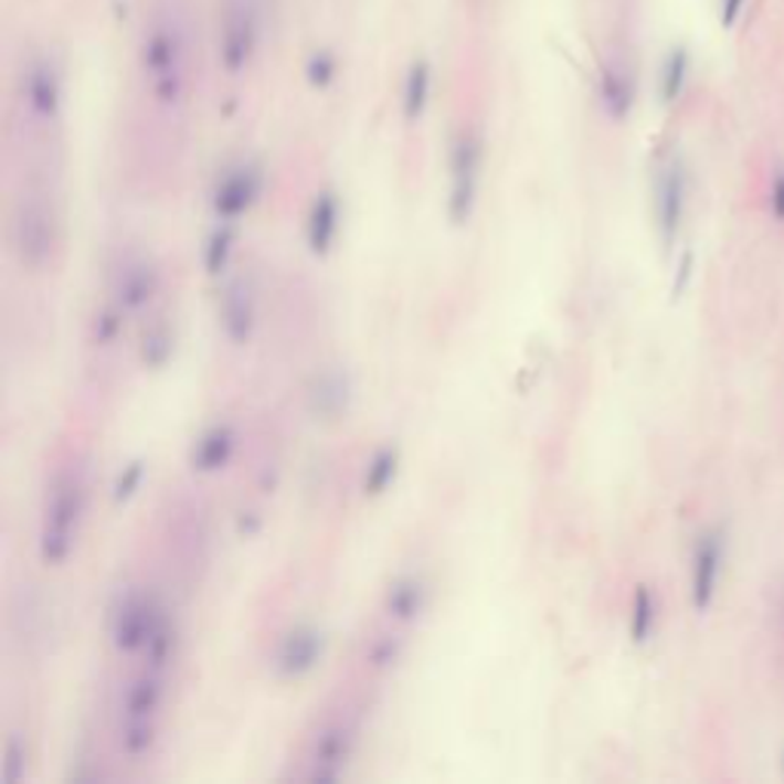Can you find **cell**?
Masks as SVG:
<instances>
[{"label": "cell", "mask_w": 784, "mask_h": 784, "mask_svg": "<svg viewBox=\"0 0 784 784\" xmlns=\"http://www.w3.org/2000/svg\"><path fill=\"white\" fill-rule=\"evenodd\" d=\"M22 95H25L31 117L46 123L59 117V110H62V77H59V68H55L53 62L38 59V62L28 65Z\"/></svg>", "instance_id": "obj_16"}, {"label": "cell", "mask_w": 784, "mask_h": 784, "mask_svg": "<svg viewBox=\"0 0 784 784\" xmlns=\"http://www.w3.org/2000/svg\"><path fill=\"white\" fill-rule=\"evenodd\" d=\"M656 619H659V604H656L653 589L649 585H637L635 597H632V623H628L632 640L635 644H647L653 632H656Z\"/></svg>", "instance_id": "obj_27"}, {"label": "cell", "mask_w": 784, "mask_h": 784, "mask_svg": "<svg viewBox=\"0 0 784 784\" xmlns=\"http://www.w3.org/2000/svg\"><path fill=\"white\" fill-rule=\"evenodd\" d=\"M160 613L162 607L157 597L145 595V592H126L110 613V644H114V649L123 656L141 653Z\"/></svg>", "instance_id": "obj_7"}, {"label": "cell", "mask_w": 784, "mask_h": 784, "mask_svg": "<svg viewBox=\"0 0 784 784\" xmlns=\"http://www.w3.org/2000/svg\"><path fill=\"white\" fill-rule=\"evenodd\" d=\"M402 656H405V637L399 632V625H390V628H383L368 640L365 665L378 675L392 671L395 665L402 663Z\"/></svg>", "instance_id": "obj_22"}, {"label": "cell", "mask_w": 784, "mask_h": 784, "mask_svg": "<svg viewBox=\"0 0 784 784\" xmlns=\"http://www.w3.org/2000/svg\"><path fill=\"white\" fill-rule=\"evenodd\" d=\"M352 751H356V727L350 720H328L310 742L307 778L310 782H338L350 766Z\"/></svg>", "instance_id": "obj_9"}, {"label": "cell", "mask_w": 784, "mask_h": 784, "mask_svg": "<svg viewBox=\"0 0 784 784\" xmlns=\"http://www.w3.org/2000/svg\"><path fill=\"white\" fill-rule=\"evenodd\" d=\"M399 463H402L399 447L395 445L380 447L378 454H374L365 466V478H362V490H365V497H380V494L390 490L392 481H395V475H399Z\"/></svg>", "instance_id": "obj_23"}, {"label": "cell", "mask_w": 784, "mask_h": 784, "mask_svg": "<svg viewBox=\"0 0 784 784\" xmlns=\"http://www.w3.org/2000/svg\"><path fill=\"white\" fill-rule=\"evenodd\" d=\"M59 243V221L46 200L22 197L13 209V252L28 271H41Z\"/></svg>", "instance_id": "obj_3"}, {"label": "cell", "mask_w": 784, "mask_h": 784, "mask_svg": "<svg viewBox=\"0 0 784 784\" xmlns=\"http://www.w3.org/2000/svg\"><path fill=\"white\" fill-rule=\"evenodd\" d=\"M601 102L613 120H625L635 108V77L619 62H607L601 71Z\"/></svg>", "instance_id": "obj_20"}, {"label": "cell", "mask_w": 784, "mask_h": 784, "mask_svg": "<svg viewBox=\"0 0 784 784\" xmlns=\"http://www.w3.org/2000/svg\"><path fill=\"white\" fill-rule=\"evenodd\" d=\"M304 74H307V83H310L312 89H328L335 83V77H338V59L328 50H316L307 59V71Z\"/></svg>", "instance_id": "obj_30"}, {"label": "cell", "mask_w": 784, "mask_h": 784, "mask_svg": "<svg viewBox=\"0 0 784 784\" xmlns=\"http://www.w3.org/2000/svg\"><path fill=\"white\" fill-rule=\"evenodd\" d=\"M261 19L255 0H224L218 22V59L227 74H243L257 50Z\"/></svg>", "instance_id": "obj_4"}, {"label": "cell", "mask_w": 784, "mask_h": 784, "mask_svg": "<svg viewBox=\"0 0 784 784\" xmlns=\"http://www.w3.org/2000/svg\"><path fill=\"white\" fill-rule=\"evenodd\" d=\"M123 319H126V310H123L120 304H105L102 310L95 312L93 319V340L98 343V347H110L114 340H117V335H120L123 328Z\"/></svg>", "instance_id": "obj_29"}, {"label": "cell", "mask_w": 784, "mask_h": 784, "mask_svg": "<svg viewBox=\"0 0 784 784\" xmlns=\"http://www.w3.org/2000/svg\"><path fill=\"white\" fill-rule=\"evenodd\" d=\"M352 402V378L347 368L328 365L316 371V378L307 386V407L316 420H340L350 411Z\"/></svg>", "instance_id": "obj_13"}, {"label": "cell", "mask_w": 784, "mask_h": 784, "mask_svg": "<svg viewBox=\"0 0 784 784\" xmlns=\"http://www.w3.org/2000/svg\"><path fill=\"white\" fill-rule=\"evenodd\" d=\"M257 193H261V172L255 166H233L224 172V178L218 181L215 193H212V209H215L218 221H236L243 218L252 205H255Z\"/></svg>", "instance_id": "obj_14"}, {"label": "cell", "mask_w": 784, "mask_h": 784, "mask_svg": "<svg viewBox=\"0 0 784 784\" xmlns=\"http://www.w3.org/2000/svg\"><path fill=\"white\" fill-rule=\"evenodd\" d=\"M28 772V744L22 735H10L3 748V782L19 784Z\"/></svg>", "instance_id": "obj_31"}, {"label": "cell", "mask_w": 784, "mask_h": 784, "mask_svg": "<svg viewBox=\"0 0 784 784\" xmlns=\"http://www.w3.org/2000/svg\"><path fill=\"white\" fill-rule=\"evenodd\" d=\"M157 292H160V271L153 267V261H148V257L133 255L126 257L120 264V271L114 273L110 300L120 304L126 312H138L157 298Z\"/></svg>", "instance_id": "obj_12"}, {"label": "cell", "mask_w": 784, "mask_h": 784, "mask_svg": "<svg viewBox=\"0 0 784 784\" xmlns=\"http://www.w3.org/2000/svg\"><path fill=\"white\" fill-rule=\"evenodd\" d=\"M325 656V635L316 625H295L283 635L273 653V671L283 680H298L307 677L322 663Z\"/></svg>", "instance_id": "obj_11"}, {"label": "cell", "mask_w": 784, "mask_h": 784, "mask_svg": "<svg viewBox=\"0 0 784 784\" xmlns=\"http://www.w3.org/2000/svg\"><path fill=\"white\" fill-rule=\"evenodd\" d=\"M426 604H430V589H426V580L417 573L395 576L390 582V589L383 592V616H386V623L399 625V628L417 623Z\"/></svg>", "instance_id": "obj_17"}, {"label": "cell", "mask_w": 784, "mask_h": 784, "mask_svg": "<svg viewBox=\"0 0 784 784\" xmlns=\"http://www.w3.org/2000/svg\"><path fill=\"white\" fill-rule=\"evenodd\" d=\"M692 267H696V255H692V252H684L680 264H677L675 285H671V295H675V298H680V295L687 292V285H690L692 279Z\"/></svg>", "instance_id": "obj_33"}, {"label": "cell", "mask_w": 784, "mask_h": 784, "mask_svg": "<svg viewBox=\"0 0 784 784\" xmlns=\"http://www.w3.org/2000/svg\"><path fill=\"white\" fill-rule=\"evenodd\" d=\"M233 243H236V231H233V221H221L215 231L209 233L203 252V267L209 276H221L227 271L233 255Z\"/></svg>", "instance_id": "obj_28"}, {"label": "cell", "mask_w": 784, "mask_h": 784, "mask_svg": "<svg viewBox=\"0 0 784 784\" xmlns=\"http://www.w3.org/2000/svg\"><path fill=\"white\" fill-rule=\"evenodd\" d=\"M172 653H176V625L169 623L166 610L157 616V623L150 628L148 644L141 649L145 656V668H153V671H166L169 663H172Z\"/></svg>", "instance_id": "obj_25"}, {"label": "cell", "mask_w": 784, "mask_h": 784, "mask_svg": "<svg viewBox=\"0 0 784 784\" xmlns=\"http://www.w3.org/2000/svg\"><path fill=\"white\" fill-rule=\"evenodd\" d=\"M782 766H784V757H782Z\"/></svg>", "instance_id": "obj_36"}, {"label": "cell", "mask_w": 784, "mask_h": 784, "mask_svg": "<svg viewBox=\"0 0 784 784\" xmlns=\"http://www.w3.org/2000/svg\"><path fill=\"white\" fill-rule=\"evenodd\" d=\"M770 212L775 221H784V172H778V176L772 178Z\"/></svg>", "instance_id": "obj_34"}, {"label": "cell", "mask_w": 784, "mask_h": 784, "mask_svg": "<svg viewBox=\"0 0 784 784\" xmlns=\"http://www.w3.org/2000/svg\"><path fill=\"white\" fill-rule=\"evenodd\" d=\"M687 81H690V53L684 46H675L671 53L665 55L663 68H659V98H663V105H675L687 89Z\"/></svg>", "instance_id": "obj_24"}, {"label": "cell", "mask_w": 784, "mask_h": 784, "mask_svg": "<svg viewBox=\"0 0 784 784\" xmlns=\"http://www.w3.org/2000/svg\"><path fill=\"white\" fill-rule=\"evenodd\" d=\"M166 702V671L145 668L126 680L117 704V742L126 757H145L157 744Z\"/></svg>", "instance_id": "obj_2"}, {"label": "cell", "mask_w": 784, "mask_h": 784, "mask_svg": "<svg viewBox=\"0 0 784 784\" xmlns=\"http://www.w3.org/2000/svg\"><path fill=\"white\" fill-rule=\"evenodd\" d=\"M181 34L172 25L150 28L148 41L141 46V65L153 81V95L162 105H176L184 93V74H181Z\"/></svg>", "instance_id": "obj_5"}, {"label": "cell", "mask_w": 784, "mask_h": 784, "mask_svg": "<svg viewBox=\"0 0 784 784\" xmlns=\"http://www.w3.org/2000/svg\"><path fill=\"white\" fill-rule=\"evenodd\" d=\"M430 95H433V68L426 59H414L405 74L402 86V110L407 120H420L430 108Z\"/></svg>", "instance_id": "obj_21"}, {"label": "cell", "mask_w": 784, "mask_h": 784, "mask_svg": "<svg viewBox=\"0 0 784 784\" xmlns=\"http://www.w3.org/2000/svg\"><path fill=\"white\" fill-rule=\"evenodd\" d=\"M744 3H748V0H720V22L727 28L735 25L739 15H742Z\"/></svg>", "instance_id": "obj_35"}, {"label": "cell", "mask_w": 784, "mask_h": 784, "mask_svg": "<svg viewBox=\"0 0 784 784\" xmlns=\"http://www.w3.org/2000/svg\"><path fill=\"white\" fill-rule=\"evenodd\" d=\"M257 325V298L252 283L245 276H236L227 283L224 295H221V328L231 343L245 347Z\"/></svg>", "instance_id": "obj_15"}, {"label": "cell", "mask_w": 784, "mask_h": 784, "mask_svg": "<svg viewBox=\"0 0 784 784\" xmlns=\"http://www.w3.org/2000/svg\"><path fill=\"white\" fill-rule=\"evenodd\" d=\"M687 200H690V176L684 160H668L659 169L656 178V227L665 245L677 240V233L684 227L687 218Z\"/></svg>", "instance_id": "obj_10"}, {"label": "cell", "mask_w": 784, "mask_h": 784, "mask_svg": "<svg viewBox=\"0 0 784 784\" xmlns=\"http://www.w3.org/2000/svg\"><path fill=\"white\" fill-rule=\"evenodd\" d=\"M723 568H727V533L720 528H708L692 549L690 601L696 613L711 610V604L717 601Z\"/></svg>", "instance_id": "obj_8"}, {"label": "cell", "mask_w": 784, "mask_h": 784, "mask_svg": "<svg viewBox=\"0 0 784 784\" xmlns=\"http://www.w3.org/2000/svg\"><path fill=\"white\" fill-rule=\"evenodd\" d=\"M172 350H176V335L172 328L162 322V319H153V322L141 331V343H138V352H141V362L145 368H162L169 359H172Z\"/></svg>", "instance_id": "obj_26"}, {"label": "cell", "mask_w": 784, "mask_h": 784, "mask_svg": "<svg viewBox=\"0 0 784 784\" xmlns=\"http://www.w3.org/2000/svg\"><path fill=\"white\" fill-rule=\"evenodd\" d=\"M86 515V481L81 469H62L50 485L46 502L41 515V537H38V552L46 568H62L77 545Z\"/></svg>", "instance_id": "obj_1"}, {"label": "cell", "mask_w": 784, "mask_h": 784, "mask_svg": "<svg viewBox=\"0 0 784 784\" xmlns=\"http://www.w3.org/2000/svg\"><path fill=\"white\" fill-rule=\"evenodd\" d=\"M141 481H145V463L141 460L126 463L120 473H117V478H114V500L117 502L133 500L136 490L141 487Z\"/></svg>", "instance_id": "obj_32"}, {"label": "cell", "mask_w": 784, "mask_h": 784, "mask_svg": "<svg viewBox=\"0 0 784 784\" xmlns=\"http://www.w3.org/2000/svg\"><path fill=\"white\" fill-rule=\"evenodd\" d=\"M233 451H236V433L231 423H212L190 451V466L203 475L221 473L231 463Z\"/></svg>", "instance_id": "obj_18"}, {"label": "cell", "mask_w": 784, "mask_h": 784, "mask_svg": "<svg viewBox=\"0 0 784 784\" xmlns=\"http://www.w3.org/2000/svg\"><path fill=\"white\" fill-rule=\"evenodd\" d=\"M481 181V138L463 133L451 148V193H447V218L454 224H469L478 203Z\"/></svg>", "instance_id": "obj_6"}, {"label": "cell", "mask_w": 784, "mask_h": 784, "mask_svg": "<svg viewBox=\"0 0 784 784\" xmlns=\"http://www.w3.org/2000/svg\"><path fill=\"white\" fill-rule=\"evenodd\" d=\"M340 231V200L335 190H319L310 205V221H307V243L312 255H328Z\"/></svg>", "instance_id": "obj_19"}]
</instances>
